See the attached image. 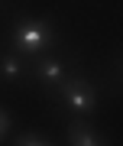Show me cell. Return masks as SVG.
Here are the masks:
<instances>
[{
	"instance_id": "1",
	"label": "cell",
	"mask_w": 123,
	"mask_h": 146,
	"mask_svg": "<svg viewBox=\"0 0 123 146\" xmlns=\"http://www.w3.org/2000/svg\"><path fill=\"white\" fill-rule=\"evenodd\" d=\"M55 29H52V23L46 20H36V16H26L20 20L10 33V49L13 52H20L23 58H32L39 52H46V49L55 46Z\"/></svg>"
},
{
	"instance_id": "2",
	"label": "cell",
	"mask_w": 123,
	"mask_h": 146,
	"mask_svg": "<svg viewBox=\"0 0 123 146\" xmlns=\"http://www.w3.org/2000/svg\"><path fill=\"white\" fill-rule=\"evenodd\" d=\"M55 94L71 117H91L97 110V88L87 75H65V81L55 88Z\"/></svg>"
},
{
	"instance_id": "3",
	"label": "cell",
	"mask_w": 123,
	"mask_h": 146,
	"mask_svg": "<svg viewBox=\"0 0 123 146\" xmlns=\"http://www.w3.org/2000/svg\"><path fill=\"white\" fill-rule=\"evenodd\" d=\"M29 75L36 78L42 88H49V91H55L62 81H65V75H68V65H65V58L62 55H49V52H39V55H32V62H29Z\"/></svg>"
},
{
	"instance_id": "4",
	"label": "cell",
	"mask_w": 123,
	"mask_h": 146,
	"mask_svg": "<svg viewBox=\"0 0 123 146\" xmlns=\"http://www.w3.org/2000/svg\"><path fill=\"white\" fill-rule=\"evenodd\" d=\"M65 140L71 146H101V143H107L101 130H94V127L87 123V117H71V123H68V130H65Z\"/></svg>"
},
{
	"instance_id": "5",
	"label": "cell",
	"mask_w": 123,
	"mask_h": 146,
	"mask_svg": "<svg viewBox=\"0 0 123 146\" xmlns=\"http://www.w3.org/2000/svg\"><path fill=\"white\" fill-rule=\"evenodd\" d=\"M26 75H29V62L20 52H0V81L20 84Z\"/></svg>"
},
{
	"instance_id": "6",
	"label": "cell",
	"mask_w": 123,
	"mask_h": 146,
	"mask_svg": "<svg viewBox=\"0 0 123 146\" xmlns=\"http://www.w3.org/2000/svg\"><path fill=\"white\" fill-rule=\"evenodd\" d=\"M10 143H16V146H49L52 136L42 133V130H26V133H20V136H16V140H10Z\"/></svg>"
},
{
	"instance_id": "7",
	"label": "cell",
	"mask_w": 123,
	"mask_h": 146,
	"mask_svg": "<svg viewBox=\"0 0 123 146\" xmlns=\"http://www.w3.org/2000/svg\"><path fill=\"white\" fill-rule=\"evenodd\" d=\"M10 127H13V117H10V110L7 107H0V143L10 136Z\"/></svg>"
},
{
	"instance_id": "8",
	"label": "cell",
	"mask_w": 123,
	"mask_h": 146,
	"mask_svg": "<svg viewBox=\"0 0 123 146\" xmlns=\"http://www.w3.org/2000/svg\"><path fill=\"white\" fill-rule=\"evenodd\" d=\"M0 3H3V0H0Z\"/></svg>"
}]
</instances>
